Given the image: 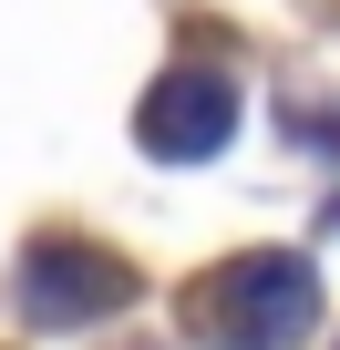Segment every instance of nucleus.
I'll return each instance as SVG.
<instances>
[{"label":"nucleus","mask_w":340,"mask_h":350,"mask_svg":"<svg viewBox=\"0 0 340 350\" xmlns=\"http://www.w3.org/2000/svg\"><path fill=\"white\" fill-rule=\"evenodd\" d=\"M309 319H319V278L289 247H248V258H227L186 288V329L207 350H289Z\"/></svg>","instance_id":"f257e3e1"},{"label":"nucleus","mask_w":340,"mask_h":350,"mask_svg":"<svg viewBox=\"0 0 340 350\" xmlns=\"http://www.w3.org/2000/svg\"><path fill=\"white\" fill-rule=\"evenodd\" d=\"M21 299H31V319L83 329V319H103V309L134 299V268L103 258V247H83V237H42V247L21 258Z\"/></svg>","instance_id":"f03ea898"},{"label":"nucleus","mask_w":340,"mask_h":350,"mask_svg":"<svg viewBox=\"0 0 340 350\" xmlns=\"http://www.w3.org/2000/svg\"><path fill=\"white\" fill-rule=\"evenodd\" d=\"M227 124H237V83H227L217 62H176V72L144 93V113H134L144 154H165V165L217 154V144H227Z\"/></svg>","instance_id":"7ed1b4c3"}]
</instances>
